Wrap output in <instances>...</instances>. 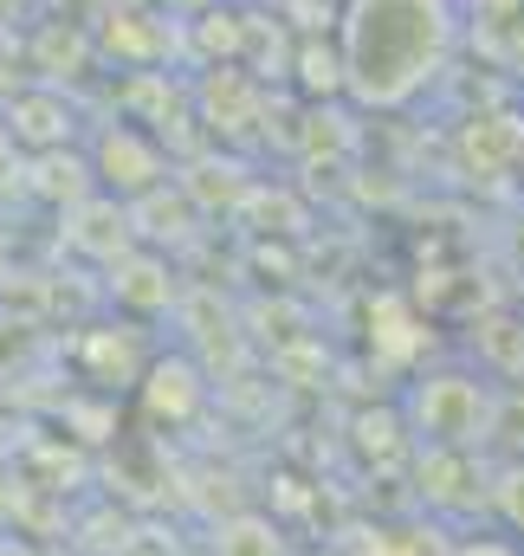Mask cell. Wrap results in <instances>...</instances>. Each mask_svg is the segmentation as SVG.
<instances>
[{"instance_id":"obj_2","label":"cell","mask_w":524,"mask_h":556,"mask_svg":"<svg viewBox=\"0 0 524 556\" xmlns=\"http://www.w3.org/2000/svg\"><path fill=\"white\" fill-rule=\"evenodd\" d=\"M492 420H499V389L486 376L466 369H434L408 389V433L421 446L440 453H479L492 446Z\"/></svg>"},{"instance_id":"obj_5","label":"cell","mask_w":524,"mask_h":556,"mask_svg":"<svg viewBox=\"0 0 524 556\" xmlns=\"http://www.w3.org/2000/svg\"><path fill=\"white\" fill-rule=\"evenodd\" d=\"M214 556H285V544H278L272 518H234V525L221 531Z\"/></svg>"},{"instance_id":"obj_4","label":"cell","mask_w":524,"mask_h":556,"mask_svg":"<svg viewBox=\"0 0 524 556\" xmlns=\"http://www.w3.org/2000/svg\"><path fill=\"white\" fill-rule=\"evenodd\" d=\"M169 382H175V369H169V363H149V369H142V402H149L155 415H169V420H188L195 408H201V376L188 369L182 389H169Z\"/></svg>"},{"instance_id":"obj_1","label":"cell","mask_w":524,"mask_h":556,"mask_svg":"<svg viewBox=\"0 0 524 556\" xmlns=\"http://www.w3.org/2000/svg\"><path fill=\"white\" fill-rule=\"evenodd\" d=\"M460 0H344L337 7V65L344 91L363 111L414 104L460 52Z\"/></svg>"},{"instance_id":"obj_7","label":"cell","mask_w":524,"mask_h":556,"mask_svg":"<svg viewBox=\"0 0 524 556\" xmlns=\"http://www.w3.org/2000/svg\"><path fill=\"white\" fill-rule=\"evenodd\" d=\"M453 556H524V544H512V538H499V531H479V538L453 544Z\"/></svg>"},{"instance_id":"obj_6","label":"cell","mask_w":524,"mask_h":556,"mask_svg":"<svg viewBox=\"0 0 524 556\" xmlns=\"http://www.w3.org/2000/svg\"><path fill=\"white\" fill-rule=\"evenodd\" d=\"M492 518L512 531V538H524V459H506L499 472H492Z\"/></svg>"},{"instance_id":"obj_3","label":"cell","mask_w":524,"mask_h":556,"mask_svg":"<svg viewBox=\"0 0 524 556\" xmlns=\"http://www.w3.org/2000/svg\"><path fill=\"white\" fill-rule=\"evenodd\" d=\"M7 137L39 142V149H59V142H72V104H65L52 85L13 91V98H7Z\"/></svg>"},{"instance_id":"obj_8","label":"cell","mask_w":524,"mask_h":556,"mask_svg":"<svg viewBox=\"0 0 524 556\" xmlns=\"http://www.w3.org/2000/svg\"><path fill=\"white\" fill-rule=\"evenodd\" d=\"M7 78H13V72H7V59H0V98H7Z\"/></svg>"}]
</instances>
